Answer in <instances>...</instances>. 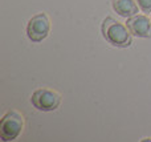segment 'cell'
Instances as JSON below:
<instances>
[{
    "label": "cell",
    "mask_w": 151,
    "mask_h": 142,
    "mask_svg": "<svg viewBox=\"0 0 151 142\" xmlns=\"http://www.w3.org/2000/svg\"><path fill=\"white\" fill-rule=\"evenodd\" d=\"M33 106L41 112H53L60 106L61 96L50 89H37L31 98Z\"/></svg>",
    "instance_id": "3957f363"
},
{
    "label": "cell",
    "mask_w": 151,
    "mask_h": 142,
    "mask_svg": "<svg viewBox=\"0 0 151 142\" xmlns=\"http://www.w3.org/2000/svg\"><path fill=\"white\" fill-rule=\"evenodd\" d=\"M138 4L134 0H113V9L121 17H131L138 13Z\"/></svg>",
    "instance_id": "8992f818"
},
{
    "label": "cell",
    "mask_w": 151,
    "mask_h": 142,
    "mask_svg": "<svg viewBox=\"0 0 151 142\" xmlns=\"http://www.w3.org/2000/svg\"><path fill=\"white\" fill-rule=\"evenodd\" d=\"M135 1L142 12H151V0H135Z\"/></svg>",
    "instance_id": "52a82bcc"
},
{
    "label": "cell",
    "mask_w": 151,
    "mask_h": 142,
    "mask_svg": "<svg viewBox=\"0 0 151 142\" xmlns=\"http://www.w3.org/2000/svg\"><path fill=\"white\" fill-rule=\"evenodd\" d=\"M102 35L105 40L118 48H126L131 44V36L127 27L113 17H106L102 23Z\"/></svg>",
    "instance_id": "6da1fadb"
},
{
    "label": "cell",
    "mask_w": 151,
    "mask_h": 142,
    "mask_svg": "<svg viewBox=\"0 0 151 142\" xmlns=\"http://www.w3.org/2000/svg\"><path fill=\"white\" fill-rule=\"evenodd\" d=\"M24 128L23 116L17 112H8L0 121V138L1 141H13L19 137Z\"/></svg>",
    "instance_id": "7a4b0ae2"
},
{
    "label": "cell",
    "mask_w": 151,
    "mask_h": 142,
    "mask_svg": "<svg viewBox=\"0 0 151 142\" xmlns=\"http://www.w3.org/2000/svg\"><path fill=\"white\" fill-rule=\"evenodd\" d=\"M50 29V21L45 13L35 15L27 25V36L32 43H41L48 36Z\"/></svg>",
    "instance_id": "277c9868"
},
{
    "label": "cell",
    "mask_w": 151,
    "mask_h": 142,
    "mask_svg": "<svg viewBox=\"0 0 151 142\" xmlns=\"http://www.w3.org/2000/svg\"><path fill=\"white\" fill-rule=\"evenodd\" d=\"M126 25L133 36L143 39L151 37V20H149V17L145 15H134L129 17Z\"/></svg>",
    "instance_id": "5b68a950"
}]
</instances>
